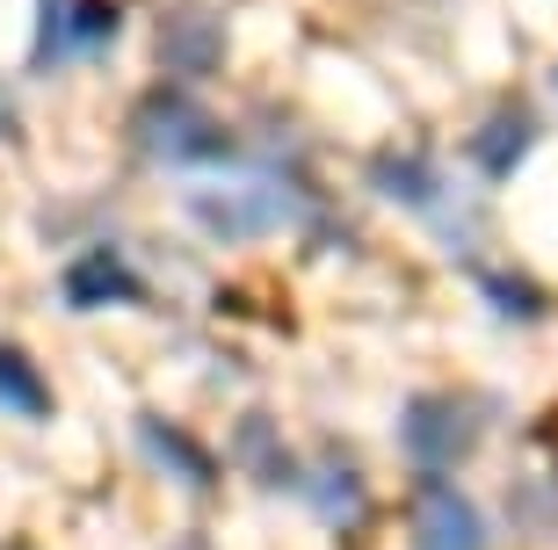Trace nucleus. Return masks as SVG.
Returning <instances> with one entry per match:
<instances>
[{
  "instance_id": "f03ea898",
  "label": "nucleus",
  "mask_w": 558,
  "mask_h": 550,
  "mask_svg": "<svg viewBox=\"0 0 558 550\" xmlns=\"http://www.w3.org/2000/svg\"><path fill=\"white\" fill-rule=\"evenodd\" d=\"M478 435H486V406L464 399V391H421L414 406L399 413V442H407V456H414L421 470L464 464L478 449Z\"/></svg>"
},
{
  "instance_id": "1a4fd4ad",
  "label": "nucleus",
  "mask_w": 558,
  "mask_h": 550,
  "mask_svg": "<svg viewBox=\"0 0 558 550\" xmlns=\"http://www.w3.org/2000/svg\"><path fill=\"white\" fill-rule=\"evenodd\" d=\"M305 500L327 529H355V522L371 514V486H363V470H355L349 456H319V464L305 470Z\"/></svg>"
},
{
  "instance_id": "7ed1b4c3",
  "label": "nucleus",
  "mask_w": 558,
  "mask_h": 550,
  "mask_svg": "<svg viewBox=\"0 0 558 550\" xmlns=\"http://www.w3.org/2000/svg\"><path fill=\"white\" fill-rule=\"evenodd\" d=\"M124 15L117 0H37V65H73V59H102L117 44Z\"/></svg>"
},
{
  "instance_id": "39448f33",
  "label": "nucleus",
  "mask_w": 558,
  "mask_h": 550,
  "mask_svg": "<svg viewBox=\"0 0 558 550\" xmlns=\"http://www.w3.org/2000/svg\"><path fill=\"white\" fill-rule=\"evenodd\" d=\"M131 442H138V456H153V470H167V478H182V486H196V492L218 486V456L189 428H174L167 413H138V420H131Z\"/></svg>"
},
{
  "instance_id": "dca6fc26",
  "label": "nucleus",
  "mask_w": 558,
  "mask_h": 550,
  "mask_svg": "<svg viewBox=\"0 0 558 550\" xmlns=\"http://www.w3.org/2000/svg\"><path fill=\"white\" fill-rule=\"evenodd\" d=\"M167 550H210V543H196V536H182V543H167Z\"/></svg>"
},
{
  "instance_id": "ddd939ff",
  "label": "nucleus",
  "mask_w": 558,
  "mask_h": 550,
  "mask_svg": "<svg viewBox=\"0 0 558 550\" xmlns=\"http://www.w3.org/2000/svg\"><path fill=\"white\" fill-rule=\"evenodd\" d=\"M232 442H240V464H247L254 478H269V486L283 478V449H276V420H269V413H247Z\"/></svg>"
},
{
  "instance_id": "9b49d317",
  "label": "nucleus",
  "mask_w": 558,
  "mask_h": 550,
  "mask_svg": "<svg viewBox=\"0 0 558 550\" xmlns=\"http://www.w3.org/2000/svg\"><path fill=\"white\" fill-rule=\"evenodd\" d=\"M371 188H385L392 204L407 210H442V174H435L428 160H407V152H385V160H371Z\"/></svg>"
},
{
  "instance_id": "4468645a",
  "label": "nucleus",
  "mask_w": 558,
  "mask_h": 550,
  "mask_svg": "<svg viewBox=\"0 0 558 550\" xmlns=\"http://www.w3.org/2000/svg\"><path fill=\"white\" fill-rule=\"evenodd\" d=\"M478 297L500 305L508 319H537L544 311V290H522V276H478Z\"/></svg>"
},
{
  "instance_id": "6e6552de",
  "label": "nucleus",
  "mask_w": 558,
  "mask_h": 550,
  "mask_svg": "<svg viewBox=\"0 0 558 550\" xmlns=\"http://www.w3.org/2000/svg\"><path fill=\"white\" fill-rule=\"evenodd\" d=\"M414 536L421 550H486V514L450 486H428L414 508Z\"/></svg>"
},
{
  "instance_id": "9d476101",
  "label": "nucleus",
  "mask_w": 558,
  "mask_h": 550,
  "mask_svg": "<svg viewBox=\"0 0 558 550\" xmlns=\"http://www.w3.org/2000/svg\"><path fill=\"white\" fill-rule=\"evenodd\" d=\"M530 145H537V117H530L522 102H508V109H494V117L478 123L472 160H478V174H486V182H508V174L530 160Z\"/></svg>"
},
{
  "instance_id": "2eb2a0df",
  "label": "nucleus",
  "mask_w": 558,
  "mask_h": 550,
  "mask_svg": "<svg viewBox=\"0 0 558 550\" xmlns=\"http://www.w3.org/2000/svg\"><path fill=\"white\" fill-rule=\"evenodd\" d=\"M22 138V117H8V81H0V145Z\"/></svg>"
},
{
  "instance_id": "0eeeda50",
  "label": "nucleus",
  "mask_w": 558,
  "mask_h": 550,
  "mask_svg": "<svg viewBox=\"0 0 558 550\" xmlns=\"http://www.w3.org/2000/svg\"><path fill=\"white\" fill-rule=\"evenodd\" d=\"M290 204H298V196H290L276 174H254L240 196H204L196 218H204L218 240H247V232H269L276 218H290Z\"/></svg>"
},
{
  "instance_id": "20e7f679",
  "label": "nucleus",
  "mask_w": 558,
  "mask_h": 550,
  "mask_svg": "<svg viewBox=\"0 0 558 550\" xmlns=\"http://www.w3.org/2000/svg\"><path fill=\"white\" fill-rule=\"evenodd\" d=\"M153 51H160L167 73H182V81H210V73L226 65V15L204 8V0H182V8H167V15H160Z\"/></svg>"
},
{
  "instance_id": "423d86ee",
  "label": "nucleus",
  "mask_w": 558,
  "mask_h": 550,
  "mask_svg": "<svg viewBox=\"0 0 558 550\" xmlns=\"http://www.w3.org/2000/svg\"><path fill=\"white\" fill-rule=\"evenodd\" d=\"M73 311H102V305H145V276L117 254V246H95L81 261L65 268V290H59Z\"/></svg>"
},
{
  "instance_id": "f8f14e48",
  "label": "nucleus",
  "mask_w": 558,
  "mask_h": 550,
  "mask_svg": "<svg viewBox=\"0 0 558 550\" xmlns=\"http://www.w3.org/2000/svg\"><path fill=\"white\" fill-rule=\"evenodd\" d=\"M0 406L22 413V420H51V384H44V369L8 341H0Z\"/></svg>"
},
{
  "instance_id": "f257e3e1",
  "label": "nucleus",
  "mask_w": 558,
  "mask_h": 550,
  "mask_svg": "<svg viewBox=\"0 0 558 550\" xmlns=\"http://www.w3.org/2000/svg\"><path fill=\"white\" fill-rule=\"evenodd\" d=\"M131 131H138L145 160L174 167V174H218V167H232V131L210 117L196 95L153 87L138 102V117H131Z\"/></svg>"
},
{
  "instance_id": "f3484780",
  "label": "nucleus",
  "mask_w": 558,
  "mask_h": 550,
  "mask_svg": "<svg viewBox=\"0 0 558 550\" xmlns=\"http://www.w3.org/2000/svg\"><path fill=\"white\" fill-rule=\"evenodd\" d=\"M8 550H22V543H8Z\"/></svg>"
}]
</instances>
